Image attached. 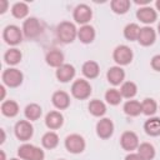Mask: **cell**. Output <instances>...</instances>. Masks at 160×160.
Returning a JSON list of instances; mask_svg holds the SVG:
<instances>
[{"instance_id":"obj_1","label":"cell","mask_w":160,"mask_h":160,"mask_svg":"<svg viewBox=\"0 0 160 160\" xmlns=\"http://www.w3.org/2000/svg\"><path fill=\"white\" fill-rule=\"evenodd\" d=\"M56 38L62 44H70L78 38V29L74 22L61 21L56 26Z\"/></svg>"},{"instance_id":"obj_2","label":"cell","mask_w":160,"mask_h":160,"mask_svg":"<svg viewBox=\"0 0 160 160\" xmlns=\"http://www.w3.org/2000/svg\"><path fill=\"white\" fill-rule=\"evenodd\" d=\"M18 156L21 160H44L45 159V152L41 148L25 142V144L19 146Z\"/></svg>"},{"instance_id":"obj_3","label":"cell","mask_w":160,"mask_h":160,"mask_svg":"<svg viewBox=\"0 0 160 160\" xmlns=\"http://www.w3.org/2000/svg\"><path fill=\"white\" fill-rule=\"evenodd\" d=\"M1 80H2V84L5 86L14 89V88H18L22 84L24 74L16 68H8L2 71Z\"/></svg>"},{"instance_id":"obj_4","label":"cell","mask_w":160,"mask_h":160,"mask_svg":"<svg viewBox=\"0 0 160 160\" xmlns=\"http://www.w3.org/2000/svg\"><path fill=\"white\" fill-rule=\"evenodd\" d=\"M91 85L88 80L85 79H76L72 84H71V95L72 98L78 99V100H86L88 98H90L91 95Z\"/></svg>"},{"instance_id":"obj_5","label":"cell","mask_w":160,"mask_h":160,"mask_svg":"<svg viewBox=\"0 0 160 160\" xmlns=\"http://www.w3.org/2000/svg\"><path fill=\"white\" fill-rule=\"evenodd\" d=\"M134 52L128 45H118L112 51V59L118 66H126L132 61Z\"/></svg>"},{"instance_id":"obj_6","label":"cell","mask_w":160,"mask_h":160,"mask_svg":"<svg viewBox=\"0 0 160 160\" xmlns=\"http://www.w3.org/2000/svg\"><path fill=\"white\" fill-rule=\"evenodd\" d=\"M22 29L16 25H8L2 30V39L10 46H16L22 41Z\"/></svg>"},{"instance_id":"obj_7","label":"cell","mask_w":160,"mask_h":160,"mask_svg":"<svg viewBox=\"0 0 160 160\" xmlns=\"http://www.w3.org/2000/svg\"><path fill=\"white\" fill-rule=\"evenodd\" d=\"M65 149L70 152V154H81L85 148H86V142L85 139L79 135V134H70L65 138L64 141Z\"/></svg>"},{"instance_id":"obj_8","label":"cell","mask_w":160,"mask_h":160,"mask_svg":"<svg viewBox=\"0 0 160 160\" xmlns=\"http://www.w3.org/2000/svg\"><path fill=\"white\" fill-rule=\"evenodd\" d=\"M42 31L41 24L39 21V19L30 16L26 20H24L22 24V34L26 39H36Z\"/></svg>"},{"instance_id":"obj_9","label":"cell","mask_w":160,"mask_h":160,"mask_svg":"<svg viewBox=\"0 0 160 160\" xmlns=\"http://www.w3.org/2000/svg\"><path fill=\"white\" fill-rule=\"evenodd\" d=\"M14 132L20 141L26 142L34 135V126L29 120H19L14 126Z\"/></svg>"},{"instance_id":"obj_10","label":"cell","mask_w":160,"mask_h":160,"mask_svg":"<svg viewBox=\"0 0 160 160\" xmlns=\"http://www.w3.org/2000/svg\"><path fill=\"white\" fill-rule=\"evenodd\" d=\"M72 18H74L75 22L80 24L81 26L88 25V22L92 18V10L86 4H79V5L75 6V9L72 11Z\"/></svg>"},{"instance_id":"obj_11","label":"cell","mask_w":160,"mask_h":160,"mask_svg":"<svg viewBox=\"0 0 160 160\" xmlns=\"http://www.w3.org/2000/svg\"><path fill=\"white\" fill-rule=\"evenodd\" d=\"M114 134V122L111 119L109 118H101L98 122H96V135L102 139H110Z\"/></svg>"},{"instance_id":"obj_12","label":"cell","mask_w":160,"mask_h":160,"mask_svg":"<svg viewBox=\"0 0 160 160\" xmlns=\"http://www.w3.org/2000/svg\"><path fill=\"white\" fill-rule=\"evenodd\" d=\"M120 145L124 150L132 152V150H136L139 146V138L134 131H124L120 136Z\"/></svg>"},{"instance_id":"obj_13","label":"cell","mask_w":160,"mask_h":160,"mask_svg":"<svg viewBox=\"0 0 160 160\" xmlns=\"http://www.w3.org/2000/svg\"><path fill=\"white\" fill-rule=\"evenodd\" d=\"M136 18L140 22L145 24L146 26L149 24H152L156 21L158 19V12L155 9H152L151 6H141L138 11H136Z\"/></svg>"},{"instance_id":"obj_14","label":"cell","mask_w":160,"mask_h":160,"mask_svg":"<svg viewBox=\"0 0 160 160\" xmlns=\"http://www.w3.org/2000/svg\"><path fill=\"white\" fill-rule=\"evenodd\" d=\"M75 74H76V70L71 64H62L55 71V76L60 82H69L75 78Z\"/></svg>"},{"instance_id":"obj_15","label":"cell","mask_w":160,"mask_h":160,"mask_svg":"<svg viewBox=\"0 0 160 160\" xmlns=\"http://www.w3.org/2000/svg\"><path fill=\"white\" fill-rule=\"evenodd\" d=\"M106 79L112 86L121 85L125 80V71L121 66H111L106 71Z\"/></svg>"},{"instance_id":"obj_16","label":"cell","mask_w":160,"mask_h":160,"mask_svg":"<svg viewBox=\"0 0 160 160\" xmlns=\"http://www.w3.org/2000/svg\"><path fill=\"white\" fill-rule=\"evenodd\" d=\"M156 40V31L151 26H144L140 29L138 42L141 46H151Z\"/></svg>"},{"instance_id":"obj_17","label":"cell","mask_w":160,"mask_h":160,"mask_svg":"<svg viewBox=\"0 0 160 160\" xmlns=\"http://www.w3.org/2000/svg\"><path fill=\"white\" fill-rule=\"evenodd\" d=\"M64 124V116L60 111H56V110H52V111H49L45 116V125L48 129L50 130H58Z\"/></svg>"},{"instance_id":"obj_18","label":"cell","mask_w":160,"mask_h":160,"mask_svg":"<svg viewBox=\"0 0 160 160\" xmlns=\"http://www.w3.org/2000/svg\"><path fill=\"white\" fill-rule=\"evenodd\" d=\"M51 102L58 110H65L70 106V95L66 91L58 90L52 94Z\"/></svg>"},{"instance_id":"obj_19","label":"cell","mask_w":160,"mask_h":160,"mask_svg":"<svg viewBox=\"0 0 160 160\" xmlns=\"http://www.w3.org/2000/svg\"><path fill=\"white\" fill-rule=\"evenodd\" d=\"M64 60H65V56H64L62 51H60L59 49H52V50L48 51L46 55H45L46 64L49 66H51V68H55V69H58L62 64H65Z\"/></svg>"},{"instance_id":"obj_20","label":"cell","mask_w":160,"mask_h":160,"mask_svg":"<svg viewBox=\"0 0 160 160\" xmlns=\"http://www.w3.org/2000/svg\"><path fill=\"white\" fill-rule=\"evenodd\" d=\"M81 72L86 79H96L100 74V66L94 60H88L81 66Z\"/></svg>"},{"instance_id":"obj_21","label":"cell","mask_w":160,"mask_h":160,"mask_svg":"<svg viewBox=\"0 0 160 160\" xmlns=\"http://www.w3.org/2000/svg\"><path fill=\"white\" fill-rule=\"evenodd\" d=\"M96 32L95 29L91 25H82L80 29H78V39L82 44H91L95 40Z\"/></svg>"},{"instance_id":"obj_22","label":"cell","mask_w":160,"mask_h":160,"mask_svg":"<svg viewBox=\"0 0 160 160\" xmlns=\"http://www.w3.org/2000/svg\"><path fill=\"white\" fill-rule=\"evenodd\" d=\"M144 131L149 136H159L160 135V118L151 116L144 122Z\"/></svg>"},{"instance_id":"obj_23","label":"cell","mask_w":160,"mask_h":160,"mask_svg":"<svg viewBox=\"0 0 160 160\" xmlns=\"http://www.w3.org/2000/svg\"><path fill=\"white\" fill-rule=\"evenodd\" d=\"M1 114L6 118H15L19 114V105L14 100H4L0 106Z\"/></svg>"},{"instance_id":"obj_24","label":"cell","mask_w":160,"mask_h":160,"mask_svg":"<svg viewBox=\"0 0 160 160\" xmlns=\"http://www.w3.org/2000/svg\"><path fill=\"white\" fill-rule=\"evenodd\" d=\"M24 115L28 120L30 121H36L40 119V116L42 115V109L39 104H35V102H31V104H28L24 109Z\"/></svg>"},{"instance_id":"obj_25","label":"cell","mask_w":160,"mask_h":160,"mask_svg":"<svg viewBox=\"0 0 160 160\" xmlns=\"http://www.w3.org/2000/svg\"><path fill=\"white\" fill-rule=\"evenodd\" d=\"M88 109H89V112L92 116H96V118H101L106 114V105H105L104 101H101L99 99L91 100L88 105Z\"/></svg>"},{"instance_id":"obj_26","label":"cell","mask_w":160,"mask_h":160,"mask_svg":"<svg viewBox=\"0 0 160 160\" xmlns=\"http://www.w3.org/2000/svg\"><path fill=\"white\" fill-rule=\"evenodd\" d=\"M21 59H22V54L16 48H11V49L6 50L4 54V61H5V64H8L10 66L18 65L21 61Z\"/></svg>"},{"instance_id":"obj_27","label":"cell","mask_w":160,"mask_h":160,"mask_svg":"<svg viewBox=\"0 0 160 160\" xmlns=\"http://www.w3.org/2000/svg\"><path fill=\"white\" fill-rule=\"evenodd\" d=\"M122 110L124 112L128 115V116H139L140 114H142V109H141V102L138 101V100H128L124 106H122Z\"/></svg>"},{"instance_id":"obj_28","label":"cell","mask_w":160,"mask_h":160,"mask_svg":"<svg viewBox=\"0 0 160 160\" xmlns=\"http://www.w3.org/2000/svg\"><path fill=\"white\" fill-rule=\"evenodd\" d=\"M41 145L46 150H52L59 145V136L55 131H48L41 138Z\"/></svg>"},{"instance_id":"obj_29","label":"cell","mask_w":160,"mask_h":160,"mask_svg":"<svg viewBox=\"0 0 160 160\" xmlns=\"http://www.w3.org/2000/svg\"><path fill=\"white\" fill-rule=\"evenodd\" d=\"M138 154L144 159V160H152L156 155L154 145L150 142H141L138 146Z\"/></svg>"},{"instance_id":"obj_30","label":"cell","mask_w":160,"mask_h":160,"mask_svg":"<svg viewBox=\"0 0 160 160\" xmlns=\"http://www.w3.org/2000/svg\"><path fill=\"white\" fill-rule=\"evenodd\" d=\"M120 94L125 99H132L138 94V86L134 81H124L120 86Z\"/></svg>"},{"instance_id":"obj_31","label":"cell","mask_w":160,"mask_h":160,"mask_svg":"<svg viewBox=\"0 0 160 160\" xmlns=\"http://www.w3.org/2000/svg\"><path fill=\"white\" fill-rule=\"evenodd\" d=\"M29 14V6L24 1H18L11 6V15L15 19H24Z\"/></svg>"},{"instance_id":"obj_32","label":"cell","mask_w":160,"mask_h":160,"mask_svg":"<svg viewBox=\"0 0 160 160\" xmlns=\"http://www.w3.org/2000/svg\"><path fill=\"white\" fill-rule=\"evenodd\" d=\"M131 2L129 0H112L110 2V8L112 10V12L118 14V15H124L129 11Z\"/></svg>"},{"instance_id":"obj_33","label":"cell","mask_w":160,"mask_h":160,"mask_svg":"<svg viewBox=\"0 0 160 160\" xmlns=\"http://www.w3.org/2000/svg\"><path fill=\"white\" fill-rule=\"evenodd\" d=\"M140 26L135 22H130L124 28V38L129 41H138L139 32H140Z\"/></svg>"},{"instance_id":"obj_34","label":"cell","mask_w":160,"mask_h":160,"mask_svg":"<svg viewBox=\"0 0 160 160\" xmlns=\"http://www.w3.org/2000/svg\"><path fill=\"white\" fill-rule=\"evenodd\" d=\"M141 109H142V114L144 115L151 118L158 111V102L151 98H146V99H144L141 101Z\"/></svg>"},{"instance_id":"obj_35","label":"cell","mask_w":160,"mask_h":160,"mask_svg":"<svg viewBox=\"0 0 160 160\" xmlns=\"http://www.w3.org/2000/svg\"><path fill=\"white\" fill-rule=\"evenodd\" d=\"M121 99H122V96H121V94H120V91L118 89L112 88V89L106 90V92H105V100H106V102L109 105L116 106V105H119L121 102Z\"/></svg>"},{"instance_id":"obj_36","label":"cell","mask_w":160,"mask_h":160,"mask_svg":"<svg viewBox=\"0 0 160 160\" xmlns=\"http://www.w3.org/2000/svg\"><path fill=\"white\" fill-rule=\"evenodd\" d=\"M150 65L155 71H160V54L154 55L150 60Z\"/></svg>"},{"instance_id":"obj_37","label":"cell","mask_w":160,"mask_h":160,"mask_svg":"<svg viewBox=\"0 0 160 160\" xmlns=\"http://www.w3.org/2000/svg\"><path fill=\"white\" fill-rule=\"evenodd\" d=\"M125 160H144L138 152H129L126 156H125Z\"/></svg>"},{"instance_id":"obj_38","label":"cell","mask_w":160,"mask_h":160,"mask_svg":"<svg viewBox=\"0 0 160 160\" xmlns=\"http://www.w3.org/2000/svg\"><path fill=\"white\" fill-rule=\"evenodd\" d=\"M8 6H9V2H8L6 0H0V14L6 12Z\"/></svg>"},{"instance_id":"obj_39","label":"cell","mask_w":160,"mask_h":160,"mask_svg":"<svg viewBox=\"0 0 160 160\" xmlns=\"http://www.w3.org/2000/svg\"><path fill=\"white\" fill-rule=\"evenodd\" d=\"M0 91H1V98H0V99L4 101V98H5V85H4V84L0 86Z\"/></svg>"},{"instance_id":"obj_40","label":"cell","mask_w":160,"mask_h":160,"mask_svg":"<svg viewBox=\"0 0 160 160\" xmlns=\"http://www.w3.org/2000/svg\"><path fill=\"white\" fill-rule=\"evenodd\" d=\"M0 131H1V135H2V138H1V144H2L5 141V131H4V129H1Z\"/></svg>"},{"instance_id":"obj_41","label":"cell","mask_w":160,"mask_h":160,"mask_svg":"<svg viewBox=\"0 0 160 160\" xmlns=\"http://www.w3.org/2000/svg\"><path fill=\"white\" fill-rule=\"evenodd\" d=\"M0 155H1V159H0V160H6V158H5V152H4L2 150H0Z\"/></svg>"},{"instance_id":"obj_42","label":"cell","mask_w":160,"mask_h":160,"mask_svg":"<svg viewBox=\"0 0 160 160\" xmlns=\"http://www.w3.org/2000/svg\"><path fill=\"white\" fill-rule=\"evenodd\" d=\"M155 6H156V10H159V11H160V0H156Z\"/></svg>"},{"instance_id":"obj_43","label":"cell","mask_w":160,"mask_h":160,"mask_svg":"<svg viewBox=\"0 0 160 160\" xmlns=\"http://www.w3.org/2000/svg\"><path fill=\"white\" fill-rule=\"evenodd\" d=\"M158 34H159V35H160V22H159V24H158Z\"/></svg>"},{"instance_id":"obj_44","label":"cell","mask_w":160,"mask_h":160,"mask_svg":"<svg viewBox=\"0 0 160 160\" xmlns=\"http://www.w3.org/2000/svg\"><path fill=\"white\" fill-rule=\"evenodd\" d=\"M9 160H21V159H18V158H11V159H9Z\"/></svg>"},{"instance_id":"obj_45","label":"cell","mask_w":160,"mask_h":160,"mask_svg":"<svg viewBox=\"0 0 160 160\" xmlns=\"http://www.w3.org/2000/svg\"><path fill=\"white\" fill-rule=\"evenodd\" d=\"M59 160H65V159H59Z\"/></svg>"}]
</instances>
